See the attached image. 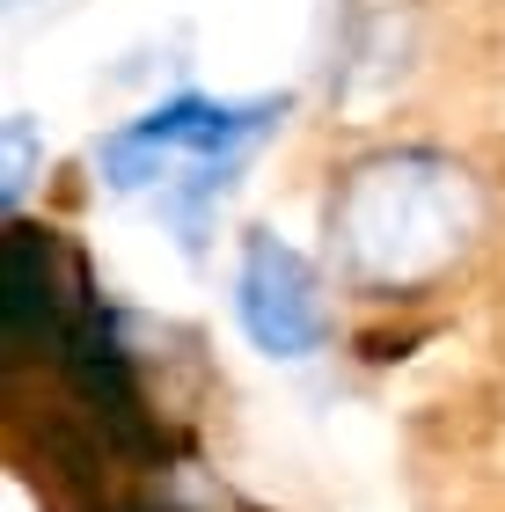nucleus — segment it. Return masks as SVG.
I'll return each mask as SVG.
<instances>
[{"label":"nucleus","instance_id":"nucleus-1","mask_svg":"<svg viewBox=\"0 0 505 512\" xmlns=\"http://www.w3.org/2000/svg\"><path fill=\"white\" fill-rule=\"evenodd\" d=\"M484 220V191L462 161L432 147H396L344 169L330 191V242L344 271L374 293H418L469 249Z\"/></svg>","mask_w":505,"mask_h":512},{"label":"nucleus","instance_id":"nucleus-2","mask_svg":"<svg viewBox=\"0 0 505 512\" xmlns=\"http://www.w3.org/2000/svg\"><path fill=\"white\" fill-rule=\"evenodd\" d=\"M286 125V96H249V103H213V96H176L147 118L118 125L96 147V169L110 191L140 198L154 191L162 213L183 227V249H198L213 198L235 183V169Z\"/></svg>","mask_w":505,"mask_h":512},{"label":"nucleus","instance_id":"nucleus-3","mask_svg":"<svg viewBox=\"0 0 505 512\" xmlns=\"http://www.w3.org/2000/svg\"><path fill=\"white\" fill-rule=\"evenodd\" d=\"M235 322L264 359H315L330 337L315 264L301 249H286L279 235H249L242 271H235Z\"/></svg>","mask_w":505,"mask_h":512},{"label":"nucleus","instance_id":"nucleus-4","mask_svg":"<svg viewBox=\"0 0 505 512\" xmlns=\"http://www.w3.org/2000/svg\"><path fill=\"white\" fill-rule=\"evenodd\" d=\"M0 330H8V359L59 352L74 300L88 286V271L59 249L52 227H8V256H0Z\"/></svg>","mask_w":505,"mask_h":512},{"label":"nucleus","instance_id":"nucleus-5","mask_svg":"<svg viewBox=\"0 0 505 512\" xmlns=\"http://www.w3.org/2000/svg\"><path fill=\"white\" fill-rule=\"evenodd\" d=\"M30 118L22 110H8V176H0V198H8V213L22 205V191H30Z\"/></svg>","mask_w":505,"mask_h":512}]
</instances>
